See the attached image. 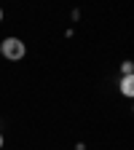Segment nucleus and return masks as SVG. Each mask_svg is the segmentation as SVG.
<instances>
[{"mask_svg":"<svg viewBox=\"0 0 134 150\" xmlns=\"http://www.w3.org/2000/svg\"><path fill=\"white\" fill-rule=\"evenodd\" d=\"M24 54H27V46H24L22 38L8 35V38H3V40H0V56H6L8 62H19V59H24Z\"/></svg>","mask_w":134,"mask_h":150,"instance_id":"1","label":"nucleus"},{"mask_svg":"<svg viewBox=\"0 0 134 150\" xmlns=\"http://www.w3.org/2000/svg\"><path fill=\"white\" fill-rule=\"evenodd\" d=\"M121 75H134V62H131V59H126V62L121 64Z\"/></svg>","mask_w":134,"mask_h":150,"instance_id":"3","label":"nucleus"},{"mask_svg":"<svg viewBox=\"0 0 134 150\" xmlns=\"http://www.w3.org/2000/svg\"><path fill=\"white\" fill-rule=\"evenodd\" d=\"M0 22H3V8H0Z\"/></svg>","mask_w":134,"mask_h":150,"instance_id":"5","label":"nucleus"},{"mask_svg":"<svg viewBox=\"0 0 134 150\" xmlns=\"http://www.w3.org/2000/svg\"><path fill=\"white\" fill-rule=\"evenodd\" d=\"M118 88L123 97H134V75H121L118 78Z\"/></svg>","mask_w":134,"mask_h":150,"instance_id":"2","label":"nucleus"},{"mask_svg":"<svg viewBox=\"0 0 134 150\" xmlns=\"http://www.w3.org/2000/svg\"><path fill=\"white\" fill-rule=\"evenodd\" d=\"M3 145H6V137H3V131H0V150H3Z\"/></svg>","mask_w":134,"mask_h":150,"instance_id":"4","label":"nucleus"}]
</instances>
